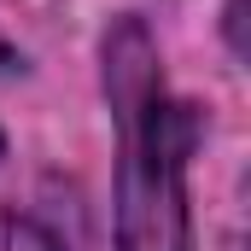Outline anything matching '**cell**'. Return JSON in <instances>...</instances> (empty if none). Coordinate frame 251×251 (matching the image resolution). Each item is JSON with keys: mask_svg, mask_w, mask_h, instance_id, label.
Returning <instances> with one entry per match:
<instances>
[{"mask_svg": "<svg viewBox=\"0 0 251 251\" xmlns=\"http://www.w3.org/2000/svg\"><path fill=\"white\" fill-rule=\"evenodd\" d=\"M100 59L117 123V251H193L187 158L199 123L170 100L158 47L134 12L105 29Z\"/></svg>", "mask_w": 251, "mask_h": 251, "instance_id": "obj_1", "label": "cell"}, {"mask_svg": "<svg viewBox=\"0 0 251 251\" xmlns=\"http://www.w3.org/2000/svg\"><path fill=\"white\" fill-rule=\"evenodd\" d=\"M0 152H6V140H0Z\"/></svg>", "mask_w": 251, "mask_h": 251, "instance_id": "obj_3", "label": "cell"}, {"mask_svg": "<svg viewBox=\"0 0 251 251\" xmlns=\"http://www.w3.org/2000/svg\"><path fill=\"white\" fill-rule=\"evenodd\" d=\"M0 251H59V240H53L35 216H12V210H0Z\"/></svg>", "mask_w": 251, "mask_h": 251, "instance_id": "obj_2", "label": "cell"}]
</instances>
